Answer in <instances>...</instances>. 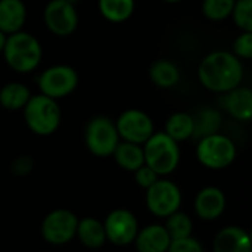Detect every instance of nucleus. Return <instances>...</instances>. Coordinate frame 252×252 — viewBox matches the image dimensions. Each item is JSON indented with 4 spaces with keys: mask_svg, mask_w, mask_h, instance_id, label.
<instances>
[{
    "mask_svg": "<svg viewBox=\"0 0 252 252\" xmlns=\"http://www.w3.org/2000/svg\"><path fill=\"white\" fill-rule=\"evenodd\" d=\"M245 75L242 61L229 50H214L205 55L198 66V80L213 93L224 94L242 84Z\"/></svg>",
    "mask_w": 252,
    "mask_h": 252,
    "instance_id": "1",
    "label": "nucleus"
},
{
    "mask_svg": "<svg viewBox=\"0 0 252 252\" xmlns=\"http://www.w3.org/2000/svg\"><path fill=\"white\" fill-rule=\"evenodd\" d=\"M1 55L10 69L18 74H28L38 68L43 59V47L35 35L21 30L6 37Z\"/></svg>",
    "mask_w": 252,
    "mask_h": 252,
    "instance_id": "2",
    "label": "nucleus"
},
{
    "mask_svg": "<svg viewBox=\"0 0 252 252\" xmlns=\"http://www.w3.org/2000/svg\"><path fill=\"white\" fill-rule=\"evenodd\" d=\"M180 143L173 140L164 131H155L142 146L145 164L151 167L159 177L174 173L182 159Z\"/></svg>",
    "mask_w": 252,
    "mask_h": 252,
    "instance_id": "3",
    "label": "nucleus"
},
{
    "mask_svg": "<svg viewBox=\"0 0 252 252\" xmlns=\"http://www.w3.org/2000/svg\"><path fill=\"white\" fill-rule=\"evenodd\" d=\"M27 127L37 136L53 134L62 121V111L58 100L50 99L41 93L31 94L22 109Z\"/></svg>",
    "mask_w": 252,
    "mask_h": 252,
    "instance_id": "4",
    "label": "nucleus"
},
{
    "mask_svg": "<svg viewBox=\"0 0 252 252\" xmlns=\"http://www.w3.org/2000/svg\"><path fill=\"white\" fill-rule=\"evenodd\" d=\"M238 155V148L235 142L223 134L214 133L198 139L196 145V159L208 170H224L230 167Z\"/></svg>",
    "mask_w": 252,
    "mask_h": 252,
    "instance_id": "5",
    "label": "nucleus"
},
{
    "mask_svg": "<svg viewBox=\"0 0 252 252\" xmlns=\"http://www.w3.org/2000/svg\"><path fill=\"white\" fill-rule=\"evenodd\" d=\"M120 136L115 127V121L105 115H96L89 120L84 127V143L87 151L97 158L112 157Z\"/></svg>",
    "mask_w": 252,
    "mask_h": 252,
    "instance_id": "6",
    "label": "nucleus"
},
{
    "mask_svg": "<svg viewBox=\"0 0 252 252\" xmlns=\"http://www.w3.org/2000/svg\"><path fill=\"white\" fill-rule=\"evenodd\" d=\"M146 207L149 213L158 219H167L179 211L183 202L182 189L170 179L159 177L149 189H146Z\"/></svg>",
    "mask_w": 252,
    "mask_h": 252,
    "instance_id": "7",
    "label": "nucleus"
},
{
    "mask_svg": "<svg viewBox=\"0 0 252 252\" xmlns=\"http://www.w3.org/2000/svg\"><path fill=\"white\" fill-rule=\"evenodd\" d=\"M78 217L66 208H56L46 214L41 221V238L52 247H63L75 239Z\"/></svg>",
    "mask_w": 252,
    "mask_h": 252,
    "instance_id": "8",
    "label": "nucleus"
},
{
    "mask_svg": "<svg viewBox=\"0 0 252 252\" xmlns=\"http://www.w3.org/2000/svg\"><path fill=\"white\" fill-rule=\"evenodd\" d=\"M37 86L41 94L59 100L75 92L78 86V72L71 65H52L40 74Z\"/></svg>",
    "mask_w": 252,
    "mask_h": 252,
    "instance_id": "9",
    "label": "nucleus"
},
{
    "mask_svg": "<svg viewBox=\"0 0 252 252\" xmlns=\"http://www.w3.org/2000/svg\"><path fill=\"white\" fill-rule=\"evenodd\" d=\"M102 223L106 235V242H111L115 247L131 245L140 229L136 214L127 208L112 210Z\"/></svg>",
    "mask_w": 252,
    "mask_h": 252,
    "instance_id": "10",
    "label": "nucleus"
},
{
    "mask_svg": "<svg viewBox=\"0 0 252 252\" xmlns=\"http://www.w3.org/2000/svg\"><path fill=\"white\" fill-rule=\"evenodd\" d=\"M115 127L121 140L136 145H143L155 133L151 115L136 108L121 112L115 121Z\"/></svg>",
    "mask_w": 252,
    "mask_h": 252,
    "instance_id": "11",
    "label": "nucleus"
},
{
    "mask_svg": "<svg viewBox=\"0 0 252 252\" xmlns=\"http://www.w3.org/2000/svg\"><path fill=\"white\" fill-rule=\"evenodd\" d=\"M43 21L52 34L68 37L78 27V12L72 3L65 0H50L43 10Z\"/></svg>",
    "mask_w": 252,
    "mask_h": 252,
    "instance_id": "12",
    "label": "nucleus"
},
{
    "mask_svg": "<svg viewBox=\"0 0 252 252\" xmlns=\"http://www.w3.org/2000/svg\"><path fill=\"white\" fill-rule=\"evenodd\" d=\"M227 207V198L224 192L217 186H205L202 188L193 202L195 214L202 221H216L219 220Z\"/></svg>",
    "mask_w": 252,
    "mask_h": 252,
    "instance_id": "13",
    "label": "nucleus"
},
{
    "mask_svg": "<svg viewBox=\"0 0 252 252\" xmlns=\"http://www.w3.org/2000/svg\"><path fill=\"white\" fill-rule=\"evenodd\" d=\"M213 252H252L251 236L241 226H226L213 239Z\"/></svg>",
    "mask_w": 252,
    "mask_h": 252,
    "instance_id": "14",
    "label": "nucleus"
},
{
    "mask_svg": "<svg viewBox=\"0 0 252 252\" xmlns=\"http://www.w3.org/2000/svg\"><path fill=\"white\" fill-rule=\"evenodd\" d=\"M221 106L236 121L250 123L252 118V90L242 84L238 86L221 94Z\"/></svg>",
    "mask_w": 252,
    "mask_h": 252,
    "instance_id": "15",
    "label": "nucleus"
},
{
    "mask_svg": "<svg viewBox=\"0 0 252 252\" xmlns=\"http://www.w3.org/2000/svg\"><path fill=\"white\" fill-rule=\"evenodd\" d=\"M133 244L137 252H167L171 238L164 224L154 223L139 229Z\"/></svg>",
    "mask_w": 252,
    "mask_h": 252,
    "instance_id": "16",
    "label": "nucleus"
},
{
    "mask_svg": "<svg viewBox=\"0 0 252 252\" xmlns=\"http://www.w3.org/2000/svg\"><path fill=\"white\" fill-rule=\"evenodd\" d=\"M27 21V6L22 0H0V31L6 35L18 32Z\"/></svg>",
    "mask_w": 252,
    "mask_h": 252,
    "instance_id": "17",
    "label": "nucleus"
},
{
    "mask_svg": "<svg viewBox=\"0 0 252 252\" xmlns=\"http://www.w3.org/2000/svg\"><path fill=\"white\" fill-rule=\"evenodd\" d=\"M75 238L80 244L89 250H99L106 244V235L103 229V223L96 217H84L78 219Z\"/></svg>",
    "mask_w": 252,
    "mask_h": 252,
    "instance_id": "18",
    "label": "nucleus"
},
{
    "mask_svg": "<svg viewBox=\"0 0 252 252\" xmlns=\"http://www.w3.org/2000/svg\"><path fill=\"white\" fill-rule=\"evenodd\" d=\"M180 69L170 59H158L149 68V78L159 89H171L180 83Z\"/></svg>",
    "mask_w": 252,
    "mask_h": 252,
    "instance_id": "19",
    "label": "nucleus"
},
{
    "mask_svg": "<svg viewBox=\"0 0 252 252\" xmlns=\"http://www.w3.org/2000/svg\"><path fill=\"white\" fill-rule=\"evenodd\" d=\"M112 157L120 168L130 171V173H134L137 168H140L145 164L143 146L130 143V142H124V140H120Z\"/></svg>",
    "mask_w": 252,
    "mask_h": 252,
    "instance_id": "20",
    "label": "nucleus"
},
{
    "mask_svg": "<svg viewBox=\"0 0 252 252\" xmlns=\"http://www.w3.org/2000/svg\"><path fill=\"white\" fill-rule=\"evenodd\" d=\"M193 115L185 111H179L171 114L164 126V133L168 134L177 143L186 142L193 137Z\"/></svg>",
    "mask_w": 252,
    "mask_h": 252,
    "instance_id": "21",
    "label": "nucleus"
},
{
    "mask_svg": "<svg viewBox=\"0 0 252 252\" xmlns=\"http://www.w3.org/2000/svg\"><path fill=\"white\" fill-rule=\"evenodd\" d=\"M31 97V90L24 83L10 81L0 89V106L7 111H22Z\"/></svg>",
    "mask_w": 252,
    "mask_h": 252,
    "instance_id": "22",
    "label": "nucleus"
},
{
    "mask_svg": "<svg viewBox=\"0 0 252 252\" xmlns=\"http://www.w3.org/2000/svg\"><path fill=\"white\" fill-rule=\"evenodd\" d=\"M221 123H223V115L216 108L207 106V108L196 111V114H193V124H195L193 137L201 139V137L219 133Z\"/></svg>",
    "mask_w": 252,
    "mask_h": 252,
    "instance_id": "23",
    "label": "nucleus"
},
{
    "mask_svg": "<svg viewBox=\"0 0 252 252\" xmlns=\"http://www.w3.org/2000/svg\"><path fill=\"white\" fill-rule=\"evenodd\" d=\"M100 15L114 24L126 22L136 9V0H97Z\"/></svg>",
    "mask_w": 252,
    "mask_h": 252,
    "instance_id": "24",
    "label": "nucleus"
},
{
    "mask_svg": "<svg viewBox=\"0 0 252 252\" xmlns=\"http://www.w3.org/2000/svg\"><path fill=\"white\" fill-rule=\"evenodd\" d=\"M164 227L168 232L171 241L193 236V220L188 213H183L180 210L165 219Z\"/></svg>",
    "mask_w": 252,
    "mask_h": 252,
    "instance_id": "25",
    "label": "nucleus"
},
{
    "mask_svg": "<svg viewBox=\"0 0 252 252\" xmlns=\"http://www.w3.org/2000/svg\"><path fill=\"white\" fill-rule=\"evenodd\" d=\"M233 6L235 0H202L201 12L207 19L220 22L230 18Z\"/></svg>",
    "mask_w": 252,
    "mask_h": 252,
    "instance_id": "26",
    "label": "nucleus"
},
{
    "mask_svg": "<svg viewBox=\"0 0 252 252\" xmlns=\"http://www.w3.org/2000/svg\"><path fill=\"white\" fill-rule=\"evenodd\" d=\"M230 18L241 31H252V0H235Z\"/></svg>",
    "mask_w": 252,
    "mask_h": 252,
    "instance_id": "27",
    "label": "nucleus"
},
{
    "mask_svg": "<svg viewBox=\"0 0 252 252\" xmlns=\"http://www.w3.org/2000/svg\"><path fill=\"white\" fill-rule=\"evenodd\" d=\"M241 61H250L252 58V31H241L233 41V52Z\"/></svg>",
    "mask_w": 252,
    "mask_h": 252,
    "instance_id": "28",
    "label": "nucleus"
},
{
    "mask_svg": "<svg viewBox=\"0 0 252 252\" xmlns=\"http://www.w3.org/2000/svg\"><path fill=\"white\" fill-rule=\"evenodd\" d=\"M167 252H205L204 251V247L202 244L193 238V236H189V238H185V239H174L171 241L170 247Z\"/></svg>",
    "mask_w": 252,
    "mask_h": 252,
    "instance_id": "29",
    "label": "nucleus"
},
{
    "mask_svg": "<svg viewBox=\"0 0 252 252\" xmlns=\"http://www.w3.org/2000/svg\"><path fill=\"white\" fill-rule=\"evenodd\" d=\"M34 170V159L30 155H21L15 158L10 164V171L16 177H25Z\"/></svg>",
    "mask_w": 252,
    "mask_h": 252,
    "instance_id": "30",
    "label": "nucleus"
},
{
    "mask_svg": "<svg viewBox=\"0 0 252 252\" xmlns=\"http://www.w3.org/2000/svg\"><path fill=\"white\" fill-rule=\"evenodd\" d=\"M158 179H159V176L151 167H148L146 164H143L140 168H137L134 171V180H136L137 186L145 189V190L149 189Z\"/></svg>",
    "mask_w": 252,
    "mask_h": 252,
    "instance_id": "31",
    "label": "nucleus"
},
{
    "mask_svg": "<svg viewBox=\"0 0 252 252\" xmlns=\"http://www.w3.org/2000/svg\"><path fill=\"white\" fill-rule=\"evenodd\" d=\"M6 34L3 31H0V53L3 52V47H4V43H6Z\"/></svg>",
    "mask_w": 252,
    "mask_h": 252,
    "instance_id": "32",
    "label": "nucleus"
},
{
    "mask_svg": "<svg viewBox=\"0 0 252 252\" xmlns=\"http://www.w3.org/2000/svg\"><path fill=\"white\" fill-rule=\"evenodd\" d=\"M165 3H170V4H176V3H182L183 0H162Z\"/></svg>",
    "mask_w": 252,
    "mask_h": 252,
    "instance_id": "33",
    "label": "nucleus"
},
{
    "mask_svg": "<svg viewBox=\"0 0 252 252\" xmlns=\"http://www.w3.org/2000/svg\"><path fill=\"white\" fill-rule=\"evenodd\" d=\"M65 1H68V3H72V4H77V1H78V0H65Z\"/></svg>",
    "mask_w": 252,
    "mask_h": 252,
    "instance_id": "34",
    "label": "nucleus"
},
{
    "mask_svg": "<svg viewBox=\"0 0 252 252\" xmlns=\"http://www.w3.org/2000/svg\"><path fill=\"white\" fill-rule=\"evenodd\" d=\"M40 252H47V251H40Z\"/></svg>",
    "mask_w": 252,
    "mask_h": 252,
    "instance_id": "35",
    "label": "nucleus"
}]
</instances>
